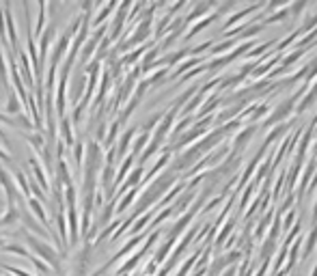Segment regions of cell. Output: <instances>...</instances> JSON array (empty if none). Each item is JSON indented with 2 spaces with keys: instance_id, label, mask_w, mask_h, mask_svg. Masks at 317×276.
<instances>
[{
  "instance_id": "277c9868",
  "label": "cell",
  "mask_w": 317,
  "mask_h": 276,
  "mask_svg": "<svg viewBox=\"0 0 317 276\" xmlns=\"http://www.w3.org/2000/svg\"><path fill=\"white\" fill-rule=\"evenodd\" d=\"M58 138L67 149H71L76 144V134H74V123H71L69 113L58 119Z\"/></svg>"
},
{
  "instance_id": "7c38bea8",
  "label": "cell",
  "mask_w": 317,
  "mask_h": 276,
  "mask_svg": "<svg viewBox=\"0 0 317 276\" xmlns=\"http://www.w3.org/2000/svg\"><path fill=\"white\" fill-rule=\"evenodd\" d=\"M2 270H4V272H9V274H13V276H32L30 272H26V270H19V268H15V266H4Z\"/></svg>"
},
{
  "instance_id": "4fadbf2b",
  "label": "cell",
  "mask_w": 317,
  "mask_h": 276,
  "mask_svg": "<svg viewBox=\"0 0 317 276\" xmlns=\"http://www.w3.org/2000/svg\"><path fill=\"white\" fill-rule=\"evenodd\" d=\"M0 140H2V144H4L6 149H11V140H9V136L4 134V130H2V128H0Z\"/></svg>"
},
{
  "instance_id": "ba28073f",
  "label": "cell",
  "mask_w": 317,
  "mask_h": 276,
  "mask_svg": "<svg viewBox=\"0 0 317 276\" xmlns=\"http://www.w3.org/2000/svg\"><path fill=\"white\" fill-rule=\"evenodd\" d=\"M11 225H19V212L15 209H4L2 216H0V229L11 227Z\"/></svg>"
},
{
  "instance_id": "5b68a950",
  "label": "cell",
  "mask_w": 317,
  "mask_h": 276,
  "mask_svg": "<svg viewBox=\"0 0 317 276\" xmlns=\"http://www.w3.org/2000/svg\"><path fill=\"white\" fill-rule=\"evenodd\" d=\"M116 6H119V2L97 4V13H95V15H91V17H93V19H91V26H93V28H100V26L108 24V17L112 15V11H116Z\"/></svg>"
},
{
  "instance_id": "9c48e42d",
  "label": "cell",
  "mask_w": 317,
  "mask_h": 276,
  "mask_svg": "<svg viewBox=\"0 0 317 276\" xmlns=\"http://www.w3.org/2000/svg\"><path fill=\"white\" fill-rule=\"evenodd\" d=\"M149 138H151V134L149 132H140L138 136H134V144H132V151H129V153H132L134 157H136V153H140V151H145V147L149 144Z\"/></svg>"
},
{
  "instance_id": "5bb4252c",
  "label": "cell",
  "mask_w": 317,
  "mask_h": 276,
  "mask_svg": "<svg viewBox=\"0 0 317 276\" xmlns=\"http://www.w3.org/2000/svg\"><path fill=\"white\" fill-rule=\"evenodd\" d=\"M2 212H4V207H0V216H2Z\"/></svg>"
},
{
  "instance_id": "8fae6325",
  "label": "cell",
  "mask_w": 317,
  "mask_h": 276,
  "mask_svg": "<svg viewBox=\"0 0 317 276\" xmlns=\"http://www.w3.org/2000/svg\"><path fill=\"white\" fill-rule=\"evenodd\" d=\"M71 155H74V164L78 170H82V162H84V142H76L71 147Z\"/></svg>"
},
{
  "instance_id": "6da1fadb",
  "label": "cell",
  "mask_w": 317,
  "mask_h": 276,
  "mask_svg": "<svg viewBox=\"0 0 317 276\" xmlns=\"http://www.w3.org/2000/svg\"><path fill=\"white\" fill-rule=\"evenodd\" d=\"M0 186H2L4 190V196H6V207L4 209H15V205L19 203V192H17V188H15V181H13V177L11 173L6 170L4 166H0Z\"/></svg>"
},
{
  "instance_id": "3957f363",
  "label": "cell",
  "mask_w": 317,
  "mask_h": 276,
  "mask_svg": "<svg viewBox=\"0 0 317 276\" xmlns=\"http://www.w3.org/2000/svg\"><path fill=\"white\" fill-rule=\"evenodd\" d=\"M28 166H30V175L35 177V181L39 183V188H41L43 192L48 194V190H50V177H48V173H45L43 164L39 162V157H35V153L28 155Z\"/></svg>"
},
{
  "instance_id": "8992f818",
  "label": "cell",
  "mask_w": 317,
  "mask_h": 276,
  "mask_svg": "<svg viewBox=\"0 0 317 276\" xmlns=\"http://www.w3.org/2000/svg\"><path fill=\"white\" fill-rule=\"evenodd\" d=\"M136 136V128H127L119 138H116V144H114V153L116 157H125L129 153V144H132Z\"/></svg>"
},
{
  "instance_id": "52a82bcc",
  "label": "cell",
  "mask_w": 317,
  "mask_h": 276,
  "mask_svg": "<svg viewBox=\"0 0 317 276\" xmlns=\"http://www.w3.org/2000/svg\"><path fill=\"white\" fill-rule=\"evenodd\" d=\"M2 253H9V255H17V257H24V259H30V251L24 248L22 244H15V242H4V246L0 248Z\"/></svg>"
},
{
  "instance_id": "7a4b0ae2",
  "label": "cell",
  "mask_w": 317,
  "mask_h": 276,
  "mask_svg": "<svg viewBox=\"0 0 317 276\" xmlns=\"http://www.w3.org/2000/svg\"><path fill=\"white\" fill-rule=\"evenodd\" d=\"M69 45H71V39L67 35H58V39L54 41V45L50 48V63L48 65H54V67H58L61 65V61L65 58V54L69 52Z\"/></svg>"
},
{
  "instance_id": "30bf717a",
  "label": "cell",
  "mask_w": 317,
  "mask_h": 276,
  "mask_svg": "<svg viewBox=\"0 0 317 276\" xmlns=\"http://www.w3.org/2000/svg\"><path fill=\"white\" fill-rule=\"evenodd\" d=\"M22 113V102H19V97L15 93H11L9 95V100H6V106H4V115H9V117H15Z\"/></svg>"
}]
</instances>
